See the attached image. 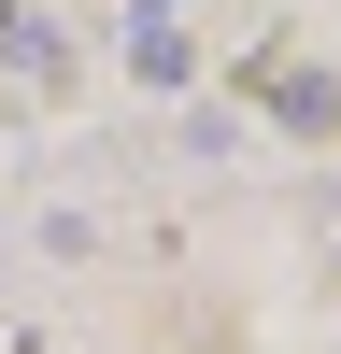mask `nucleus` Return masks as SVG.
Masks as SVG:
<instances>
[{
    "label": "nucleus",
    "mask_w": 341,
    "mask_h": 354,
    "mask_svg": "<svg viewBox=\"0 0 341 354\" xmlns=\"http://www.w3.org/2000/svg\"><path fill=\"white\" fill-rule=\"evenodd\" d=\"M256 100H270L284 128H341V85H327V71H299V57H256Z\"/></svg>",
    "instance_id": "1"
},
{
    "label": "nucleus",
    "mask_w": 341,
    "mask_h": 354,
    "mask_svg": "<svg viewBox=\"0 0 341 354\" xmlns=\"http://www.w3.org/2000/svg\"><path fill=\"white\" fill-rule=\"evenodd\" d=\"M128 71H142V85H185V71H199L185 28H170V0H142V15H128Z\"/></svg>",
    "instance_id": "2"
},
{
    "label": "nucleus",
    "mask_w": 341,
    "mask_h": 354,
    "mask_svg": "<svg viewBox=\"0 0 341 354\" xmlns=\"http://www.w3.org/2000/svg\"><path fill=\"white\" fill-rule=\"evenodd\" d=\"M0 57H15V71H57L71 43H57V15H43V0H0Z\"/></svg>",
    "instance_id": "3"
}]
</instances>
